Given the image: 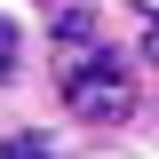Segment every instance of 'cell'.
<instances>
[{
  "label": "cell",
  "instance_id": "1",
  "mask_svg": "<svg viewBox=\"0 0 159 159\" xmlns=\"http://www.w3.org/2000/svg\"><path fill=\"white\" fill-rule=\"evenodd\" d=\"M56 88H64V103H72L88 127H111V119L135 111V80L111 56V40H103V24L88 16V8H72V16L56 24Z\"/></svg>",
  "mask_w": 159,
  "mask_h": 159
},
{
  "label": "cell",
  "instance_id": "2",
  "mask_svg": "<svg viewBox=\"0 0 159 159\" xmlns=\"http://www.w3.org/2000/svg\"><path fill=\"white\" fill-rule=\"evenodd\" d=\"M16 64H24V32H16V24H8V16H0V80L16 72Z\"/></svg>",
  "mask_w": 159,
  "mask_h": 159
},
{
  "label": "cell",
  "instance_id": "3",
  "mask_svg": "<svg viewBox=\"0 0 159 159\" xmlns=\"http://www.w3.org/2000/svg\"><path fill=\"white\" fill-rule=\"evenodd\" d=\"M0 159H56V151H48L40 135H8V143H0Z\"/></svg>",
  "mask_w": 159,
  "mask_h": 159
},
{
  "label": "cell",
  "instance_id": "4",
  "mask_svg": "<svg viewBox=\"0 0 159 159\" xmlns=\"http://www.w3.org/2000/svg\"><path fill=\"white\" fill-rule=\"evenodd\" d=\"M143 56H151V64H159V16H151V32H143Z\"/></svg>",
  "mask_w": 159,
  "mask_h": 159
},
{
  "label": "cell",
  "instance_id": "5",
  "mask_svg": "<svg viewBox=\"0 0 159 159\" xmlns=\"http://www.w3.org/2000/svg\"><path fill=\"white\" fill-rule=\"evenodd\" d=\"M88 159H127V151H88Z\"/></svg>",
  "mask_w": 159,
  "mask_h": 159
},
{
  "label": "cell",
  "instance_id": "6",
  "mask_svg": "<svg viewBox=\"0 0 159 159\" xmlns=\"http://www.w3.org/2000/svg\"><path fill=\"white\" fill-rule=\"evenodd\" d=\"M143 8H151V16H159V0H143Z\"/></svg>",
  "mask_w": 159,
  "mask_h": 159
}]
</instances>
